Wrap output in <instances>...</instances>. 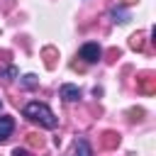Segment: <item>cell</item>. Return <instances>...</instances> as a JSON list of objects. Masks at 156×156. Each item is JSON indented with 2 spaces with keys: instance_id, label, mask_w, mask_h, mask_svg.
<instances>
[{
  "instance_id": "obj_1",
  "label": "cell",
  "mask_w": 156,
  "mask_h": 156,
  "mask_svg": "<svg viewBox=\"0 0 156 156\" xmlns=\"http://www.w3.org/2000/svg\"><path fill=\"white\" fill-rule=\"evenodd\" d=\"M24 117L32 119V122H39V124L46 127V129H54V127L58 124V119H56V115L51 112V107H49L46 102H39V100H32V102L24 105Z\"/></svg>"
},
{
  "instance_id": "obj_2",
  "label": "cell",
  "mask_w": 156,
  "mask_h": 156,
  "mask_svg": "<svg viewBox=\"0 0 156 156\" xmlns=\"http://www.w3.org/2000/svg\"><path fill=\"white\" fill-rule=\"evenodd\" d=\"M78 56H80L85 63H98V61H100V56H102V49H100V44L88 41V44H83V46H80Z\"/></svg>"
},
{
  "instance_id": "obj_3",
  "label": "cell",
  "mask_w": 156,
  "mask_h": 156,
  "mask_svg": "<svg viewBox=\"0 0 156 156\" xmlns=\"http://www.w3.org/2000/svg\"><path fill=\"white\" fill-rule=\"evenodd\" d=\"M58 95H61L66 102H78V100H80V88H78V85H71V83H63L61 90H58Z\"/></svg>"
},
{
  "instance_id": "obj_4",
  "label": "cell",
  "mask_w": 156,
  "mask_h": 156,
  "mask_svg": "<svg viewBox=\"0 0 156 156\" xmlns=\"http://www.w3.org/2000/svg\"><path fill=\"white\" fill-rule=\"evenodd\" d=\"M12 129H15V119L12 117H0V141H7L12 136Z\"/></svg>"
},
{
  "instance_id": "obj_5",
  "label": "cell",
  "mask_w": 156,
  "mask_h": 156,
  "mask_svg": "<svg viewBox=\"0 0 156 156\" xmlns=\"http://www.w3.org/2000/svg\"><path fill=\"white\" fill-rule=\"evenodd\" d=\"M112 22H119V24H124V22H129V12L124 10V7H112Z\"/></svg>"
},
{
  "instance_id": "obj_6",
  "label": "cell",
  "mask_w": 156,
  "mask_h": 156,
  "mask_svg": "<svg viewBox=\"0 0 156 156\" xmlns=\"http://www.w3.org/2000/svg\"><path fill=\"white\" fill-rule=\"evenodd\" d=\"M76 156H93V149L85 139H78L76 141Z\"/></svg>"
},
{
  "instance_id": "obj_7",
  "label": "cell",
  "mask_w": 156,
  "mask_h": 156,
  "mask_svg": "<svg viewBox=\"0 0 156 156\" xmlns=\"http://www.w3.org/2000/svg\"><path fill=\"white\" fill-rule=\"evenodd\" d=\"M22 83H24V88H34V85H37V78L29 73V76H24V78H22Z\"/></svg>"
},
{
  "instance_id": "obj_8",
  "label": "cell",
  "mask_w": 156,
  "mask_h": 156,
  "mask_svg": "<svg viewBox=\"0 0 156 156\" xmlns=\"http://www.w3.org/2000/svg\"><path fill=\"white\" fill-rule=\"evenodd\" d=\"M12 156H32V154H29L27 149H15V151H12Z\"/></svg>"
}]
</instances>
